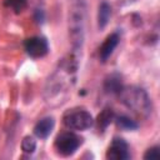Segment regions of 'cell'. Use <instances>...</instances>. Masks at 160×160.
Returning <instances> with one entry per match:
<instances>
[{
  "label": "cell",
  "instance_id": "obj_7",
  "mask_svg": "<svg viewBox=\"0 0 160 160\" xmlns=\"http://www.w3.org/2000/svg\"><path fill=\"white\" fill-rule=\"evenodd\" d=\"M131 158L129 144L122 138H114L108 151L106 159L108 160H128Z\"/></svg>",
  "mask_w": 160,
  "mask_h": 160
},
{
  "label": "cell",
  "instance_id": "obj_10",
  "mask_svg": "<svg viewBox=\"0 0 160 160\" xmlns=\"http://www.w3.org/2000/svg\"><path fill=\"white\" fill-rule=\"evenodd\" d=\"M124 88L122 85V79L119 74L112 72L109 76L105 78L104 80V90L106 94H111V95H119V92L121 91V89Z\"/></svg>",
  "mask_w": 160,
  "mask_h": 160
},
{
  "label": "cell",
  "instance_id": "obj_5",
  "mask_svg": "<svg viewBox=\"0 0 160 160\" xmlns=\"http://www.w3.org/2000/svg\"><path fill=\"white\" fill-rule=\"evenodd\" d=\"M82 141H84V139L80 135H78L72 131H64L56 136L54 146H55L56 152L60 156L66 158V156L72 155L80 148Z\"/></svg>",
  "mask_w": 160,
  "mask_h": 160
},
{
  "label": "cell",
  "instance_id": "obj_17",
  "mask_svg": "<svg viewBox=\"0 0 160 160\" xmlns=\"http://www.w3.org/2000/svg\"><path fill=\"white\" fill-rule=\"evenodd\" d=\"M34 19L38 24H42L45 21V12L42 9H36L34 11Z\"/></svg>",
  "mask_w": 160,
  "mask_h": 160
},
{
  "label": "cell",
  "instance_id": "obj_15",
  "mask_svg": "<svg viewBox=\"0 0 160 160\" xmlns=\"http://www.w3.org/2000/svg\"><path fill=\"white\" fill-rule=\"evenodd\" d=\"M144 159L145 160H159L160 159V148L159 146L149 148L144 154Z\"/></svg>",
  "mask_w": 160,
  "mask_h": 160
},
{
  "label": "cell",
  "instance_id": "obj_11",
  "mask_svg": "<svg viewBox=\"0 0 160 160\" xmlns=\"http://www.w3.org/2000/svg\"><path fill=\"white\" fill-rule=\"evenodd\" d=\"M110 16H111V6L106 1H102L98 9V26L100 30H102L108 25Z\"/></svg>",
  "mask_w": 160,
  "mask_h": 160
},
{
  "label": "cell",
  "instance_id": "obj_13",
  "mask_svg": "<svg viewBox=\"0 0 160 160\" xmlns=\"http://www.w3.org/2000/svg\"><path fill=\"white\" fill-rule=\"evenodd\" d=\"M115 122H116V126L120 128L121 130H126V131H132V130H136L139 128V124L132 120L131 118L126 116V115H120V116H115L114 118Z\"/></svg>",
  "mask_w": 160,
  "mask_h": 160
},
{
  "label": "cell",
  "instance_id": "obj_14",
  "mask_svg": "<svg viewBox=\"0 0 160 160\" xmlns=\"http://www.w3.org/2000/svg\"><path fill=\"white\" fill-rule=\"evenodd\" d=\"M21 150L25 154H32L36 150V140L32 136H25L21 140Z\"/></svg>",
  "mask_w": 160,
  "mask_h": 160
},
{
  "label": "cell",
  "instance_id": "obj_8",
  "mask_svg": "<svg viewBox=\"0 0 160 160\" xmlns=\"http://www.w3.org/2000/svg\"><path fill=\"white\" fill-rule=\"evenodd\" d=\"M119 41H120V36H119L118 32L110 34L104 40V42L101 44V46L99 49V58H100V61L101 62H105L112 55L115 48L119 45Z\"/></svg>",
  "mask_w": 160,
  "mask_h": 160
},
{
  "label": "cell",
  "instance_id": "obj_4",
  "mask_svg": "<svg viewBox=\"0 0 160 160\" xmlns=\"http://www.w3.org/2000/svg\"><path fill=\"white\" fill-rule=\"evenodd\" d=\"M62 124L70 130L85 131L94 125V118L86 109L74 108L62 115Z\"/></svg>",
  "mask_w": 160,
  "mask_h": 160
},
{
  "label": "cell",
  "instance_id": "obj_3",
  "mask_svg": "<svg viewBox=\"0 0 160 160\" xmlns=\"http://www.w3.org/2000/svg\"><path fill=\"white\" fill-rule=\"evenodd\" d=\"M120 101L140 118H149L152 112V102L145 89L140 86H124L119 92Z\"/></svg>",
  "mask_w": 160,
  "mask_h": 160
},
{
  "label": "cell",
  "instance_id": "obj_6",
  "mask_svg": "<svg viewBox=\"0 0 160 160\" xmlns=\"http://www.w3.org/2000/svg\"><path fill=\"white\" fill-rule=\"evenodd\" d=\"M24 48L26 54L32 59L44 58L49 52V42L44 36H32L26 39Z\"/></svg>",
  "mask_w": 160,
  "mask_h": 160
},
{
  "label": "cell",
  "instance_id": "obj_16",
  "mask_svg": "<svg viewBox=\"0 0 160 160\" xmlns=\"http://www.w3.org/2000/svg\"><path fill=\"white\" fill-rule=\"evenodd\" d=\"M6 5H9V6L12 8L16 12H19V11H21V10L25 8L26 0H9V1L6 2Z\"/></svg>",
  "mask_w": 160,
  "mask_h": 160
},
{
  "label": "cell",
  "instance_id": "obj_12",
  "mask_svg": "<svg viewBox=\"0 0 160 160\" xmlns=\"http://www.w3.org/2000/svg\"><path fill=\"white\" fill-rule=\"evenodd\" d=\"M115 114L111 108H105L101 110V112L98 115V126L101 131H104L114 120Z\"/></svg>",
  "mask_w": 160,
  "mask_h": 160
},
{
  "label": "cell",
  "instance_id": "obj_9",
  "mask_svg": "<svg viewBox=\"0 0 160 160\" xmlns=\"http://www.w3.org/2000/svg\"><path fill=\"white\" fill-rule=\"evenodd\" d=\"M54 126H55L54 118L52 116H45V118L40 119L35 124V126H34V134L39 139H46L51 134Z\"/></svg>",
  "mask_w": 160,
  "mask_h": 160
},
{
  "label": "cell",
  "instance_id": "obj_18",
  "mask_svg": "<svg viewBox=\"0 0 160 160\" xmlns=\"http://www.w3.org/2000/svg\"><path fill=\"white\" fill-rule=\"evenodd\" d=\"M136 0H124V4L125 5H128V4H132V2H135Z\"/></svg>",
  "mask_w": 160,
  "mask_h": 160
},
{
  "label": "cell",
  "instance_id": "obj_2",
  "mask_svg": "<svg viewBox=\"0 0 160 160\" xmlns=\"http://www.w3.org/2000/svg\"><path fill=\"white\" fill-rule=\"evenodd\" d=\"M85 22H86V1L69 0L68 30L71 45V54L81 58L85 42Z\"/></svg>",
  "mask_w": 160,
  "mask_h": 160
},
{
  "label": "cell",
  "instance_id": "obj_1",
  "mask_svg": "<svg viewBox=\"0 0 160 160\" xmlns=\"http://www.w3.org/2000/svg\"><path fill=\"white\" fill-rule=\"evenodd\" d=\"M80 58L72 55L71 52L59 61L58 68L52 71L45 84L44 98L49 104H61L70 89L76 81V72L79 69Z\"/></svg>",
  "mask_w": 160,
  "mask_h": 160
}]
</instances>
